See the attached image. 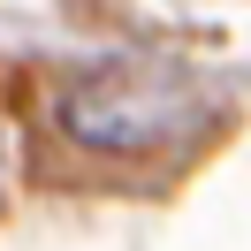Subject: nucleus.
Listing matches in <instances>:
<instances>
[{
    "label": "nucleus",
    "instance_id": "1",
    "mask_svg": "<svg viewBox=\"0 0 251 251\" xmlns=\"http://www.w3.org/2000/svg\"><path fill=\"white\" fill-rule=\"evenodd\" d=\"M198 122H205V92L183 76V69H160V61L84 69V76L61 92V129L84 145V152H114V160L183 145Z\"/></svg>",
    "mask_w": 251,
    "mask_h": 251
},
{
    "label": "nucleus",
    "instance_id": "2",
    "mask_svg": "<svg viewBox=\"0 0 251 251\" xmlns=\"http://www.w3.org/2000/svg\"><path fill=\"white\" fill-rule=\"evenodd\" d=\"M0 198H8V137H0Z\"/></svg>",
    "mask_w": 251,
    "mask_h": 251
}]
</instances>
